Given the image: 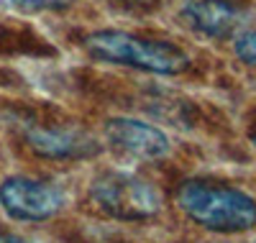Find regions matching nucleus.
Returning <instances> with one entry per match:
<instances>
[{"mask_svg": "<svg viewBox=\"0 0 256 243\" xmlns=\"http://www.w3.org/2000/svg\"><path fill=\"white\" fill-rule=\"evenodd\" d=\"M82 46L92 59L126 67L136 72H148L159 77H174L190 67V56L172 41L148 38L120 28H100L82 38Z\"/></svg>", "mask_w": 256, "mask_h": 243, "instance_id": "f257e3e1", "label": "nucleus"}, {"mask_svg": "<svg viewBox=\"0 0 256 243\" xmlns=\"http://www.w3.org/2000/svg\"><path fill=\"white\" fill-rule=\"evenodd\" d=\"M177 208L212 233H246L256 226V200L238 187L187 180L177 190Z\"/></svg>", "mask_w": 256, "mask_h": 243, "instance_id": "f03ea898", "label": "nucleus"}, {"mask_svg": "<svg viewBox=\"0 0 256 243\" xmlns=\"http://www.w3.org/2000/svg\"><path fill=\"white\" fill-rule=\"evenodd\" d=\"M92 205L116 220H148L162 210L159 190L131 172H105L90 184Z\"/></svg>", "mask_w": 256, "mask_h": 243, "instance_id": "7ed1b4c3", "label": "nucleus"}, {"mask_svg": "<svg viewBox=\"0 0 256 243\" xmlns=\"http://www.w3.org/2000/svg\"><path fill=\"white\" fill-rule=\"evenodd\" d=\"M67 205V192L49 180L8 176L0 182V208L18 223H44Z\"/></svg>", "mask_w": 256, "mask_h": 243, "instance_id": "20e7f679", "label": "nucleus"}, {"mask_svg": "<svg viewBox=\"0 0 256 243\" xmlns=\"http://www.w3.org/2000/svg\"><path fill=\"white\" fill-rule=\"evenodd\" d=\"M102 134L116 154L136 162H159L169 154V138L164 130L138 118H110L105 120Z\"/></svg>", "mask_w": 256, "mask_h": 243, "instance_id": "39448f33", "label": "nucleus"}, {"mask_svg": "<svg viewBox=\"0 0 256 243\" xmlns=\"http://www.w3.org/2000/svg\"><path fill=\"white\" fill-rule=\"evenodd\" d=\"M180 18L205 38H236L246 31L248 13L233 0H182Z\"/></svg>", "mask_w": 256, "mask_h": 243, "instance_id": "423d86ee", "label": "nucleus"}, {"mask_svg": "<svg viewBox=\"0 0 256 243\" xmlns=\"http://www.w3.org/2000/svg\"><path fill=\"white\" fill-rule=\"evenodd\" d=\"M26 146L38 156L56 159V162L88 159L100 151L98 141L88 136L84 130L70 126H41V123L26 128Z\"/></svg>", "mask_w": 256, "mask_h": 243, "instance_id": "0eeeda50", "label": "nucleus"}, {"mask_svg": "<svg viewBox=\"0 0 256 243\" xmlns=\"http://www.w3.org/2000/svg\"><path fill=\"white\" fill-rule=\"evenodd\" d=\"M8 3L26 13H52V10L70 8L74 0H8Z\"/></svg>", "mask_w": 256, "mask_h": 243, "instance_id": "6e6552de", "label": "nucleus"}, {"mask_svg": "<svg viewBox=\"0 0 256 243\" xmlns=\"http://www.w3.org/2000/svg\"><path fill=\"white\" fill-rule=\"evenodd\" d=\"M233 49H236V56L244 64L256 70V31H241L233 38Z\"/></svg>", "mask_w": 256, "mask_h": 243, "instance_id": "1a4fd4ad", "label": "nucleus"}, {"mask_svg": "<svg viewBox=\"0 0 256 243\" xmlns=\"http://www.w3.org/2000/svg\"><path fill=\"white\" fill-rule=\"evenodd\" d=\"M0 243H36L31 238H24L18 233H10V230H0Z\"/></svg>", "mask_w": 256, "mask_h": 243, "instance_id": "9d476101", "label": "nucleus"}, {"mask_svg": "<svg viewBox=\"0 0 256 243\" xmlns=\"http://www.w3.org/2000/svg\"><path fill=\"white\" fill-rule=\"evenodd\" d=\"M116 6H123V8H141V6H148L154 3V0H110Z\"/></svg>", "mask_w": 256, "mask_h": 243, "instance_id": "9b49d317", "label": "nucleus"}, {"mask_svg": "<svg viewBox=\"0 0 256 243\" xmlns=\"http://www.w3.org/2000/svg\"><path fill=\"white\" fill-rule=\"evenodd\" d=\"M251 144H254V148H256V130H254V136H251Z\"/></svg>", "mask_w": 256, "mask_h": 243, "instance_id": "f8f14e48", "label": "nucleus"}]
</instances>
